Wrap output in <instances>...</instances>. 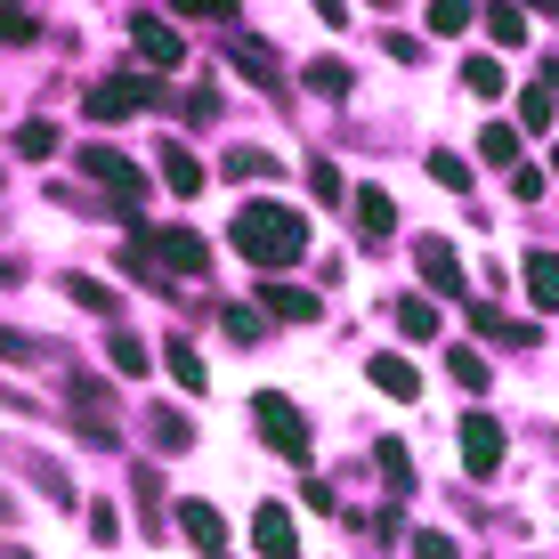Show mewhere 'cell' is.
Segmentation results:
<instances>
[{
  "label": "cell",
  "instance_id": "cell-1",
  "mask_svg": "<svg viewBox=\"0 0 559 559\" xmlns=\"http://www.w3.org/2000/svg\"><path fill=\"white\" fill-rule=\"evenodd\" d=\"M300 252H308V219L293 203H243L236 211V260L284 276V267H300Z\"/></svg>",
  "mask_w": 559,
  "mask_h": 559
},
{
  "label": "cell",
  "instance_id": "cell-2",
  "mask_svg": "<svg viewBox=\"0 0 559 559\" xmlns=\"http://www.w3.org/2000/svg\"><path fill=\"white\" fill-rule=\"evenodd\" d=\"M252 421H260V438H267L284 462H308V447H317V438H308V414H300L284 390H260V397H252Z\"/></svg>",
  "mask_w": 559,
  "mask_h": 559
},
{
  "label": "cell",
  "instance_id": "cell-3",
  "mask_svg": "<svg viewBox=\"0 0 559 559\" xmlns=\"http://www.w3.org/2000/svg\"><path fill=\"white\" fill-rule=\"evenodd\" d=\"M130 243H139L163 276H203V267H211V243L195 236V227H139Z\"/></svg>",
  "mask_w": 559,
  "mask_h": 559
},
{
  "label": "cell",
  "instance_id": "cell-4",
  "mask_svg": "<svg viewBox=\"0 0 559 559\" xmlns=\"http://www.w3.org/2000/svg\"><path fill=\"white\" fill-rule=\"evenodd\" d=\"M82 170L114 195V211H122V219H139V211H146V170L130 163V154H114V146H82Z\"/></svg>",
  "mask_w": 559,
  "mask_h": 559
},
{
  "label": "cell",
  "instance_id": "cell-5",
  "mask_svg": "<svg viewBox=\"0 0 559 559\" xmlns=\"http://www.w3.org/2000/svg\"><path fill=\"white\" fill-rule=\"evenodd\" d=\"M146 106H163V82H154V73H114V82H98L82 98L90 122H130V114H146Z\"/></svg>",
  "mask_w": 559,
  "mask_h": 559
},
{
  "label": "cell",
  "instance_id": "cell-6",
  "mask_svg": "<svg viewBox=\"0 0 559 559\" xmlns=\"http://www.w3.org/2000/svg\"><path fill=\"white\" fill-rule=\"evenodd\" d=\"M73 438H82V447H122V430H114V406H106V381H98V373H73Z\"/></svg>",
  "mask_w": 559,
  "mask_h": 559
},
{
  "label": "cell",
  "instance_id": "cell-7",
  "mask_svg": "<svg viewBox=\"0 0 559 559\" xmlns=\"http://www.w3.org/2000/svg\"><path fill=\"white\" fill-rule=\"evenodd\" d=\"M414 267H421V284H430L438 300H462V252L447 236H421L414 243Z\"/></svg>",
  "mask_w": 559,
  "mask_h": 559
},
{
  "label": "cell",
  "instance_id": "cell-8",
  "mask_svg": "<svg viewBox=\"0 0 559 559\" xmlns=\"http://www.w3.org/2000/svg\"><path fill=\"white\" fill-rule=\"evenodd\" d=\"M462 471L471 478L503 471V430H495V414H462Z\"/></svg>",
  "mask_w": 559,
  "mask_h": 559
},
{
  "label": "cell",
  "instance_id": "cell-9",
  "mask_svg": "<svg viewBox=\"0 0 559 559\" xmlns=\"http://www.w3.org/2000/svg\"><path fill=\"white\" fill-rule=\"evenodd\" d=\"M349 211H357V236H365V252H381V243L397 236V203H390V187H357V195H349Z\"/></svg>",
  "mask_w": 559,
  "mask_h": 559
},
{
  "label": "cell",
  "instance_id": "cell-10",
  "mask_svg": "<svg viewBox=\"0 0 559 559\" xmlns=\"http://www.w3.org/2000/svg\"><path fill=\"white\" fill-rule=\"evenodd\" d=\"M252 551L260 559H300V527H293V511H284V503H260L252 511Z\"/></svg>",
  "mask_w": 559,
  "mask_h": 559
},
{
  "label": "cell",
  "instance_id": "cell-11",
  "mask_svg": "<svg viewBox=\"0 0 559 559\" xmlns=\"http://www.w3.org/2000/svg\"><path fill=\"white\" fill-rule=\"evenodd\" d=\"M260 317H267V324H317L324 300L300 293V284H260Z\"/></svg>",
  "mask_w": 559,
  "mask_h": 559
},
{
  "label": "cell",
  "instance_id": "cell-12",
  "mask_svg": "<svg viewBox=\"0 0 559 559\" xmlns=\"http://www.w3.org/2000/svg\"><path fill=\"white\" fill-rule=\"evenodd\" d=\"M365 381H373V390H381V397H397V406H414V397H421V373H414V365H406V357H397V349H381V357H365Z\"/></svg>",
  "mask_w": 559,
  "mask_h": 559
},
{
  "label": "cell",
  "instance_id": "cell-13",
  "mask_svg": "<svg viewBox=\"0 0 559 559\" xmlns=\"http://www.w3.org/2000/svg\"><path fill=\"white\" fill-rule=\"evenodd\" d=\"M130 41H139L146 66H179V57H187V41L163 25V16H130Z\"/></svg>",
  "mask_w": 559,
  "mask_h": 559
},
{
  "label": "cell",
  "instance_id": "cell-14",
  "mask_svg": "<svg viewBox=\"0 0 559 559\" xmlns=\"http://www.w3.org/2000/svg\"><path fill=\"white\" fill-rule=\"evenodd\" d=\"M179 527H187V544H195L203 559H211V551H227V519L211 511V503H179Z\"/></svg>",
  "mask_w": 559,
  "mask_h": 559
},
{
  "label": "cell",
  "instance_id": "cell-15",
  "mask_svg": "<svg viewBox=\"0 0 559 559\" xmlns=\"http://www.w3.org/2000/svg\"><path fill=\"white\" fill-rule=\"evenodd\" d=\"M227 66H236L243 82H260V90H276V82H284L276 49H260V41H227Z\"/></svg>",
  "mask_w": 559,
  "mask_h": 559
},
{
  "label": "cell",
  "instance_id": "cell-16",
  "mask_svg": "<svg viewBox=\"0 0 559 559\" xmlns=\"http://www.w3.org/2000/svg\"><path fill=\"white\" fill-rule=\"evenodd\" d=\"M154 170H163V187H170V195H195V187L211 179L195 154H187V146H170V139H163V163H154Z\"/></svg>",
  "mask_w": 559,
  "mask_h": 559
},
{
  "label": "cell",
  "instance_id": "cell-17",
  "mask_svg": "<svg viewBox=\"0 0 559 559\" xmlns=\"http://www.w3.org/2000/svg\"><path fill=\"white\" fill-rule=\"evenodd\" d=\"M478 163L487 170H519V122H487L478 130Z\"/></svg>",
  "mask_w": 559,
  "mask_h": 559
},
{
  "label": "cell",
  "instance_id": "cell-18",
  "mask_svg": "<svg viewBox=\"0 0 559 559\" xmlns=\"http://www.w3.org/2000/svg\"><path fill=\"white\" fill-rule=\"evenodd\" d=\"M146 438H154L163 454H187V447H195V421L170 414V406H154V414H146Z\"/></svg>",
  "mask_w": 559,
  "mask_h": 559
},
{
  "label": "cell",
  "instance_id": "cell-19",
  "mask_svg": "<svg viewBox=\"0 0 559 559\" xmlns=\"http://www.w3.org/2000/svg\"><path fill=\"white\" fill-rule=\"evenodd\" d=\"M527 300L559 317V252H527Z\"/></svg>",
  "mask_w": 559,
  "mask_h": 559
},
{
  "label": "cell",
  "instance_id": "cell-20",
  "mask_svg": "<svg viewBox=\"0 0 559 559\" xmlns=\"http://www.w3.org/2000/svg\"><path fill=\"white\" fill-rule=\"evenodd\" d=\"M106 365H114L122 381H146V373H154V365H146V341H139V333H106Z\"/></svg>",
  "mask_w": 559,
  "mask_h": 559
},
{
  "label": "cell",
  "instance_id": "cell-21",
  "mask_svg": "<svg viewBox=\"0 0 559 559\" xmlns=\"http://www.w3.org/2000/svg\"><path fill=\"white\" fill-rule=\"evenodd\" d=\"M227 179H284V163H276V154H267V146H227Z\"/></svg>",
  "mask_w": 559,
  "mask_h": 559
},
{
  "label": "cell",
  "instance_id": "cell-22",
  "mask_svg": "<svg viewBox=\"0 0 559 559\" xmlns=\"http://www.w3.org/2000/svg\"><path fill=\"white\" fill-rule=\"evenodd\" d=\"M373 462H381V478H390V495H414V454L397 447V438H381Z\"/></svg>",
  "mask_w": 559,
  "mask_h": 559
},
{
  "label": "cell",
  "instance_id": "cell-23",
  "mask_svg": "<svg viewBox=\"0 0 559 559\" xmlns=\"http://www.w3.org/2000/svg\"><path fill=\"white\" fill-rule=\"evenodd\" d=\"M462 90H478V98H503V90H511L503 57H471V66H462Z\"/></svg>",
  "mask_w": 559,
  "mask_h": 559
},
{
  "label": "cell",
  "instance_id": "cell-24",
  "mask_svg": "<svg viewBox=\"0 0 559 559\" xmlns=\"http://www.w3.org/2000/svg\"><path fill=\"white\" fill-rule=\"evenodd\" d=\"M66 300L90 308V317H114V308H122V300H114V284H98V276H66Z\"/></svg>",
  "mask_w": 559,
  "mask_h": 559
},
{
  "label": "cell",
  "instance_id": "cell-25",
  "mask_svg": "<svg viewBox=\"0 0 559 559\" xmlns=\"http://www.w3.org/2000/svg\"><path fill=\"white\" fill-rule=\"evenodd\" d=\"M300 82L317 90V98H349V66H341V57H317V66H300Z\"/></svg>",
  "mask_w": 559,
  "mask_h": 559
},
{
  "label": "cell",
  "instance_id": "cell-26",
  "mask_svg": "<svg viewBox=\"0 0 559 559\" xmlns=\"http://www.w3.org/2000/svg\"><path fill=\"white\" fill-rule=\"evenodd\" d=\"M397 333L406 341H438V300H397Z\"/></svg>",
  "mask_w": 559,
  "mask_h": 559
},
{
  "label": "cell",
  "instance_id": "cell-27",
  "mask_svg": "<svg viewBox=\"0 0 559 559\" xmlns=\"http://www.w3.org/2000/svg\"><path fill=\"white\" fill-rule=\"evenodd\" d=\"M219 333L236 341V349H252V341L267 333V317H260V308H219Z\"/></svg>",
  "mask_w": 559,
  "mask_h": 559
},
{
  "label": "cell",
  "instance_id": "cell-28",
  "mask_svg": "<svg viewBox=\"0 0 559 559\" xmlns=\"http://www.w3.org/2000/svg\"><path fill=\"white\" fill-rule=\"evenodd\" d=\"M430 179L447 187V195H471V163H462V154H447V146H430Z\"/></svg>",
  "mask_w": 559,
  "mask_h": 559
},
{
  "label": "cell",
  "instance_id": "cell-29",
  "mask_svg": "<svg viewBox=\"0 0 559 559\" xmlns=\"http://www.w3.org/2000/svg\"><path fill=\"white\" fill-rule=\"evenodd\" d=\"M487 33H495V49H511L519 33H527V9H519V0H495V9H487Z\"/></svg>",
  "mask_w": 559,
  "mask_h": 559
},
{
  "label": "cell",
  "instance_id": "cell-30",
  "mask_svg": "<svg viewBox=\"0 0 559 559\" xmlns=\"http://www.w3.org/2000/svg\"><path fill=\"white\" fill-rule=\"evenodd\" d=\"M163 365H170V381H179V390H203V381H211V373H203V357L187 349V341H170V349H163Z\"/></svg>",
  "mask_w": 559,
  "mask_h": 559
},
{
  "label": "cell",
  "instance_id": "cell-31",
  "mask_svg": "<svg viewBox=\"0 0 559 559\" xmlns=\"http://www.w3.org/2000/svg\"><path fill=\"white\" fill-rule=\"evenodd\" d=\"M551 122H559V98H551L544 82H535L527 98H519V130H551Z\"/></svg>",
  "mask_w": 559,
  "mask_h": 559
},
{
  "label": "cell",
  "instance_id": "cell-32",
  "mask_svg": "<svg viewBox=\"0 0 559 559\" xmlns=\"http://www.w3.org/2000/svg\"><path fill=\"white\" fill-rule=\"evenodd\" d=\"M447 365H454V381H462V390H487V373H495V365L478 357L471 341H462V349H447Z\"/></svg>",
  "mask_w": 559,
  "mask_h": 559
},
{
  "label": "cell",
  "instance_id": "cell-33",
  "mask_svg": "<svg viewBox=\"0 0 559 559\" xmlns=\"http://www.w3.org/2000/svg\"><path fill=\"white\" fill-rule=\"evenodd\" d=\"M16 154H25V163H49L57 154V122H25L16 130Z\"/></svg>",
  "mask_w": 559,
  "mask_h": 559
},
{
  "label": "cell",
  "instance_id": "cell-34",
  "mask_svg": "<svg viewBox=\"0 0 559 559\" xmlns=\"http://www.w3.org/2000/svg\"><path fill=\"white\" fill-rule=\"evenodd\" d=\"M478 16V0H430V33H462Z\"/></svg>",
  "mask_w": 559,
  "mask_h": 559
},
{
  "label": "cell",
  "instance_id": "cell-35",
  "mask_svg": "<svg viewBox=\"0 0 559 559\" xmlns=\"http://www.w3.org/2000/svg\"><path fill=\"white\" fill-rule=\"evenodd\" d=\"M406 551H414V559H462V544H454V535H438V527H414Z\"/></svg>",
  "mask_w": 559,
  "mask_h": 559
},
{
  "label": "cell",
  "instance_id": "cell-36",
  "mask_svg": "<svg viewBox=\"0 0 559 559\" xmlns=\"http://www.w3.org/2000/svg\"><path fill=\"white\" fill-rule=\"evenodd\" d=\"M0 357H16V365H41V357H57L49 341H25V333H9V324H0Z\"/></svg>",
  "mask_w": 559,
  "mask_h": 559
},
{
  "label": "cell",
  "instance_id": "cell-37",
  "mask_svg": "<svg viewBox=\"0 0 559 559\" xmlns=\"http://www.w3.org/2000/svg\"><path fill=\"white\" fill-rule=\"evenodd\" d=\"M179 114H187L195 130H203V122H219V90H211V82H195V90H187V106H179Z\"/></svg>",
  "mask_w": 559,
  "mask_h": 559
},
{
  "label": "cell",
  "instance_id": "cell-38",
  "mask_svg": "<svg viewBox=\"0 0 559 559\" xmlns=\"http://www.w3.org/2000/svg\"><path fill=\"white\" fill-rule=\"evenodd\" d=\"M308 195H317V203H341V170H333V163H308Z\"/></svg>",
  "mask_w": 559,
  "mask_h": 559
},
{
  "label": "cell",
  "instance_id": "cell-39",
  "mask_svg": "<svg viewBox=\"0 0 559 559\" xmlns=\"http://www.w3.org/2000/svg\"><path fill=\"white\" fill-rule=\"evenodd\" d=\"M511 195H519V203H544V170L519 163V170H511Z\"/></svg>",
  "mask_w": 559,
  "mask_h": 559
},
{
  "label": "cell",
  "instance_id": "cell-40",
  "mask_svg": "<svg viewBox=\"0 0 559 559\" xmlns=\"http://www.w3.org/2000/svg\"><path fill=\"white\" fill-rule=\"evenodd\" d=\"M90 535H98V544H114V535H122V511H114V503H90Z\"/></svg>",
  "mask_w": 559,
  "mask_h": 559
},
{
  "label": "cell",
  "instance_id": "cell-41",
  "mask_svg": "<svg viewBox=\"0 0 559 559\" xmlns=\"http://www.w3.org/2000/svg\"><path fill=\"white\" fill-rule=\"evenodd\" d=\"M0 41H9V49H25V41H33V16H16V9H0Z\"/></svg>",
  "mask_w": 559,
  "mask_h": 559
},
{
  "label": "cell",
  "instance_id": "cell-42",
  "mask_svg": "<svg viewBox=\"0 0 559 559\" xmlns=\"http://www.w3.org/2000/svg\"><path fill=\"white\" fill-rule=\"evenodd\" d=\"M170 16H236V0H170Z\"/></svg>",
  "mask_w": 559,
  "mask_h": 559
},
{
  "label": "cell",
  "instance_id": "cell-43",
  "mask_svg": "<svg viewBox=\"0 0 559 559\" xmlns=\"http://www.w3.org/2000/svg\"><path fill=\"white\" fill-rule=\"evenodd\" d=\"M308 9H317L324 25H349V0H308Z\"/></svg>",
  "mask_w": 559,
  "mask_h": 559
},
{
  "label": "cell",
  "instance_id": "cell-44",
  "mask_svg": "<svg viewBox=\"0 0 559 559\" xmlns=\"http://www.w3.org/2000/svg\"><path fill=\"white\" fill-rule=\"evenodd\" d=\"M527 9H544V16H551V9H559V0H527Z\"/></svg>",
  "mask_w": 559,
  "mask_h": 559
},
{
  "label": "cell",
  "instance_id": "cell-45",
  "mask_svg": "<svg viewBox=\"0 0 559 559\" xmlns=\"http://www.w3.org/2000/svg\"><path fill=\"white\" fill-rule=\"evenodd\" d=\"M0 519H16V503H9V495H0Z\"/></svg>",
  "mask_w": 559,
  "mask_h": 559
},
{
  "label": "cell",
  "instance_id": "cell-46",
  "mask_svg": "<svg viewBox=\"0 0 559 559\" xmlns=\"http://www.w3.org/2000/svg\"><path fill=\"white\" fill-rule=\"evenodd\" d=\"M0 559H25V551H16V544H0Z\"/></svg>",
  "mask_w": 559,
  "mask_h": 559
},
{
  "label": "cell",
  "instance_id": "cell-47",
  "mask_svg": "<svg viewBox=\"0 0 559 559\" xmlns=\"http://www.w3.org/2000/svg\"><path fill=\"white\" fill-rule=\"evenodd\" d=\"M373 9H397V0H373Z\"/></svg>",
  "mask_w": 559,
  "mask_h": 559
},
{
  "label": "cell",
  "instance_id": "cell-48",
  "mask_svg": "<svg viewBox=\"0 0 559 559\" xmlns=\"http://www.w3.org/2000/svg\"><path fill=\"white\" fill-rule=\"evenodd\" d=\"M0 9H16V0H0Z\"/></svg>",
  "mask_w": 559,
  "mask_h": 559
},
{
  "label": "cell",
  "instance_id": "cell-49",
  "mask_svg": "<svg viewBox=\"0 0 559 559\" xmlns=\"http://www.w3.org/2000/svg\"><path fill=\"white\" fill-rule=\"evenodd\" d=\"M211 559H227V551H211Z\"/></svg>",
  "mask_w": 559,
  "mask_h": 559
}]
</instances>
